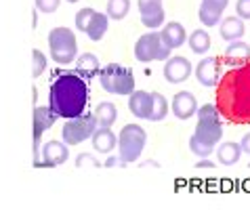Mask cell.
Wrapping results in <instances>:
<instances>
[{"instance_id": "cell-1", "label": "cell", "mask_w": 250, "mask_h": 210, "mask_svg": "<svg viewBox=\"0 0 250 210\" xmlns=\"http://www.w3.org/2000/svg\"><path fill=\"white\" fill-rule=\"evenodd\" d=\"M214 105L231 124H250V61L229 69L217 82Z\"/></svg>"}, {"instance_id": "cell-2", "label": "cell", "mask_w": 250, "mask_h": 210, "mask_svg": "<svg viewBox=\"0 0 250 210\" xmlns=\"http://www.w3.org/2000/svg\"><path fill=\"white\" fill-rule=\"evenodd\" d=\"M88 103V82L76 72H61L48 86V107L57 118H76L84 114Z\"/></svg>"}, {"instance_id": "cell-3", "label": "cell", "mask_w": 250, "mask_h": 210, "mask_svg": "<svg viewBox=\"0 0 250 210\" xmlns=\"http://www.w3.org/2000/svg\"><path fill=\"white\" fill-rule=\"evenodd\" d=\"M198 124H196V132L193 137L200 143H204L206 147H217L219 141L223 139V124L219 120V109L217 105L206 103L202 107H198Z\"/></svg>"}, {"instance_id": "cell-4", "label": "cell", "mask_w": 250, "mask_h": 210, "mask_svg": "<svg viewBox=\"0 0 250 210\" xmlns=\"http://www.w3.org/2000/svg\"><path fill=\"white\" fill-rule=\"evenodd\" d=\"M48 51H51V59L59 65H69L78 57V42H76V34L69 27H53L48 32Z\"/></svg>"}, {"instance_id": "cell-5", "label": "cell", "mask_w": 250, "mask_h": 210, "mask_svg": "<svg viewBox=\"0 0 250 210\" xmlns=\"http://www.w3.org/2000/svg\"><path fill=\"white\" fill-rule=\"evenodd\" d=\"M99 82L103 90L109 95H124L128 97L135 90V74L130 67H124L120 63H109L99 69Z\"/></svg>"}, {"instance_id": "cell-6", "label": "cell", "mask_w": 250, "mask_h": 210, "mask_svg": "<svg viewBox=\"0 0 250 210\" xmlns=\"http://www.w3.org/2000/svg\"><path fill=\"white\" fill-rule=\"evenodd\" d=\"M147 143V132L139 124H124L118 135V158L124 164L137 162Z\"/></svg>"}, {"instance_id": "cell-7", "label": "cell", "mask_w": 250, "mask_h": 210, "mask_svg": "<svg viewBox=\"0 0 250 210\" xmlns=\"http://www.w3.org/2000/svg\"><path fill=\"white\" fill-rule=\"evenodd\" d=\"M95 128H97V120L93 114H80L76 118H69L63 124V130H61V141L67 147L80 145L82 141L93 137Z\"/></svg>"}, {"instance_id": "cell-8", "label": "cell", "mask_w": 250, "mask_h": 210, "mask_svg": "<svg viewBox=\"0 0 250 210\" xmlns=\"http://www.w3.org/2000/svg\"><path fill=\"white\" fill-rule=\"evenodd\" d=\"M170 55V48H166L160 40V32L151 30L149 34H143L135 44V59L141 63L149 61H166Z\"/></svg>"}, {"instance_id": "cell-9", "label": "cell", "mask_w": 250, "mask_h": 210, "mask_svg": "<svg viewBox=\"0 0 250 210\" xmlns=\"http://www.w3.org/2000/svg\"><path fill=\"white\" fill-rule=\"evenodd\" d=\"M55 122H57V116L53 114L48 105H38V107H34V114H32V124H34V130H32V139H34V168H36L38 160H40V139H42L44 130L51 128Z\"/></svg>"}, {"instance_id": "cell-10", "label": "cell", "mask_w": 250, "mask_h": 210, "mask_svg": "<svg viewBox=\"0 0 250 210\" xmlns=\"http://www.w3.org/2000/svg\"><path fill=\"white\" fill-rule=\"evenodd\" d=\"M69 158L67 145L63 141H48L44 145H40V160L36 168H55L65 164Z\"/></svg>"}, {"instance_id": "cell-11", "label": "cell", "mask_w": 250, "mask_h": 210, "mask_svg": "<svg viewBox=\"0 0 250 210\" xmlns=\"http://www.w3.org/2000/svg\"><path fill=\"white\" fill-rule=\"evenodd\" d=\"M139 13H141V23L147 30H156V27L164 25V4L162 0H139L137 2Z\"/></svg>"}, {"instance_id": "cell-12", "label": "cell", "mask_w": 250, "mask_h": 210, "mask_svg": "<svg viewBox=\"0 0 250 210\" xmlns=\"http://www.w3.org/2000/svg\"><path fill=\"white\" fill-rule=\"evenodd\" d=\"M191 72H193V67H191L189 59L181 57V55L168 57V59H166V63H164V69H162L166 82H170V84H181V82H185L191 76Z\"/></svg>"}, {"instance_id": "cell-13", "label": "cell", "mask_w": 250, "mask_h": 210, "mask_svg": "<svg viewBox=\"0 0 250 210\" xmlns=\"http://www.w3.org/2000/svg\"><path fill=\"white\" fill-rule=\"evenodd\" d=\"M221 67H223V61L219 57H204L196 65L198 82L204 84V86H217L219 76H221Z\"/></svg>"}, {"instance_id": "cell-14", "label": "cell", "mask_w": 250, "mask_h": 210, "mask_svg": "<svg viewBox=\"0 0 250 210\" xmlns=\"http://www.w3.org/2000/svg\"><path fill=\"white\" fill-rule=\"evenodd\" d=\"M227 4H229V0H202L200 11H198V19L202 21V25H206V27L219 25Z\"/></svg>"}, {"instance_id": "cell-15", "label": "cell", "mask_w": 250, "mask_h": 210, "mask_svg": "<svg viewBox=\"0 0 250 210\" xmlns=\"http://www.w3.org/2000/svg\"><path fill=\"white\" fill-rule=\"evenodd\" d=\"M198 111V101L193 93L189 90H181L172 97V114H175L179 120H189L191 116H196Z\"/></svg>"}, {"instance_id": "cell-16", "label": "cell", "mask_w": 250, "mask_h": 210, "mask_svg": "<svg viewBox=\"0 0 250 210\" xmlns=\"http://www.w3.org/2000/svg\"><path fill=\"white\" fill-rule=\"evenodd\" d=\"M128 109L135 118L149 120L151 116V93L147 90H133L128 95Z\"/></svg>"}, {"instance_id": "cell-17", "label": "cell", "mask_w": 250, "mask_h": 210, "mask_svg": "<svg viewBox=\"0 0 250 210\" xmlns=\"http://www.w3.org/2000/svg\"><path fill=\"white\" fill-rule=\"evenodd\" d=\"M160 40H162V44L166 48L175 51V48L183 46V42H185V27L179 21H168L160 30Z\"/></svg>"}, {"instance_id": "cell-18", "label": "cell", "mask_w": 250, "mask_h": 210, "mask_svg": "<svg viewBox=\"0 0 250 210\" xmlns=\"http://www.w3.org/2000/svg\"><path fill=\"white\" fill-rule=\"evenodd\" d=\"M93 149L99 151V153H112L118 145V137L112 132V128H105V126H97L93 137Z\"/></svg>"}, {"instance_id": "cell-19", "label": "cell", "mask_w": 250, "mask_h": 210, "mask_svg": "<svg viewBox=\"0 0 250 210\" xmlns=\"http://www.w3.org/2000/svg\"><path fill=\"white\" fill-rule=\"evenodd\" d=\"M99 59L95 57L93 53H84V55H80V57H76V67H74V72L80 76V78H84L86 82H91L95 76H99Z\"/></svg>"}, {"instance_id": "cell-20", "label": "cell", "mask_w": 250, "mask_h": 210, "mask_svg": "<svg viewBox=\"0 0 250 210\" xmlns=\"http://www.w3.org/2000/svg\"><path fill=\"white\" fill-rule=\"evenodd\" d=\"M225 61L233 67L250 61V44H246V42H242V40L229 42L225 48Z\"/></svg>"}, {"instance_id": "cell-21", "label": "cell", "mask_w": 250, "mask_h": 210, "mask_svg": "<svg viewBox=\"0 0 250 210\" xmlns=\"http://www.w3.org/2000/svg\"><path fill=\"white\" fill-rule=\"evenodd\" d=\"M221 38L227 40V42H233V40H242V36L246 34V27H244V19L240 17H225L221 21Z\"/></svg>"}, {"instance_id": "cell-22", "label": "cell", "mask_w": 250, "mask_h": 210, "mask_svg": "<svg viewBox=\"0 0 250 210\" xmlns=\"http://www.w3.org/2000/svg\"><path fill=\"white\" fill-rule=\"evenodd\" d=\"M214 153H217V158H219V164L233 166V164H238L242 158V147L235 141H225L219 145V149L214 147Z\"/></svg>"}, {"instance_id": "cell-23", "label": "cell", "mask_w": 250, "mask_h": 210, "mask_svg": "<svg viewBox=\"0 0 250 210\" xmlns=\"http://www.w3.org/2000/svg\"><path fill=\"white\" fill-rule=\"evenodd\" d=\"M107 23H109V17L105 15V13H97V11H95L93 17H91V21H88L84 34H86V36L91 38L93 42H99L103 36H105Z\"/></svg>"}, {"instance_id": "cell-24", "label": "cell", "mask_w": 250, "mask_h": 210, "mask_svg": "<svg viewBox=\"0 0 250 210\" xmlns=\"http://www.w3.org/2000/svg\"><path fill=\"white\" fill-rule=\"evenodd\" d=\"M93 116H95V120H97V126H105V128H112V124L118 120V109H116L114 103L103 101V103H99V105L95 107Z\"/></svg>"}, {"instance_id": "cell-25", "label": "cell", "mask_w": 250, "mask_h": 210, "mask_svg": "<svg viewBox=\"0 0 250 210\" xmlns=\"http://www.w3.org/2000/svg\"><path fill=\"white\" fill-rule=\"evenodd\" d=\"M187 44H189L191 53L196 55H206L210 51V34L206 30H196L189 34V38H187Z\"/></svg>"}, {"instance_id": "cell-26", "label": "cell", "mask_w": 250, "mask_h": 210, "mask_svg": "<svg viewBox=\"0 0 250 210\" xmlns=\"http://www.w3.org/2000/svg\"><path fill=\"white\" fill-rule=\"evenodd\" d=\"M166 114H168V103H166L164 95L151 93V116H149V120L151 122H160V120H164L166 118Z\"/></svg>"}, {"instance_id": "cell-27", "label": "cell", "mask_w": 250, "mask_h": 210, "mask_svg": "<svg viewBox=\"0 0 250 210\" xmlns=\"http://www.w3.org/2000/svg\"><path fill=\"white\" fill-rule=\"evenodd\" d=\"M130 11V0H107V11L105 15L109 19H116V21H122L124 17L128 15Z\"/></svg>"}, {"instance_id": "cell-28", "label": "cell", "mask_w": 250, "mask_h": 210, "mask_svg": "<svg viewBox=\"0 0 250 210\" xmlns=\"http://www.w3.org/2000/svg\"><path fill=\"white\" fill-rule=\"evenodd\" d=\"M46 69V55L42 51H38V48H34L32 51V76L34 78H38V76H42Z\"/></svg>"}, {"instance_id": "cell-29", "label": "cell", "mask_w": 250, "mask_h": 210, "mask_svg": "<svg viewBox=\"0 0 250 210\" xmlns=\"http://www.w3.org/2000/svg\"><path fill=\"white\" fill-rule=\"evenodd\" d=\"M93 13H95V9H91V6H84V9H80L78 13H76V30L84 32L88 21H91V17H93Z\"/></svg>"}, {"instance_id": "cell-30", "label": "cell", "mask_w": 250, "mask_h": 210, "mask_svg": "<svg viewBox=\"0 0 250 210\" xmlns=\"http://www.w3.org/2000/svg\"><path fill=\"white\" fill-rule=\"evenodd\" d=\"M59 4H61V0H34V6L40 13H55L59 9Z\"/></svg>"}, {"instance_id": "cell-31", "label": "cell", "mask_w": 250, "mask_h": 210, "mask_svg": "<svg viewBox=\"0 0 250 210\" xmlns=\"http://www.w3.org/2000/svg\"><path fill=\"white\" fill-rule=\"evenodd\" d=\"M235 13H238L240 19H250V0H238Z\"/></svg>"}, {"instance_id": "cell-32", "label": "cell", "mask_w": 250, "mask_h": 210, "mask_svg": "<svg viewBox=\"0 0 250 210\" xmlns=\"http://www.w3.org/2000/svg\"><path fill=\"white\" fill-rule=\"evenodd\" d=\"M240 147H242V153H248V156H250V132H248V135L242 137Z\"/></svg>"}, {"instance_id": "cell-33", "label": "cell", "mask_w": 250, "mask_h": 210, "mask_svg": "<svg viewBox=\"0 0 250 210\" xmlns=\"http://www.w3.org/2000/svg\"><path fill=\"white\" fill-rule=\"evenodd\" d=\"M214 166H217V164L210 162L208 158H200V162L196 164V168H200V170H202V168H214Z\"/></svg>"}, {"instance_id": "cell-34", "label": "cell", "mask_w": 250, "mask_h": 210, "mask_svg": "<svg viewBox=\"0 0 250 210\" xmlns=\"http://www.w3.org/2000/svg\"><path fill=\"white\" fill-rule=\"evenodd\" d=\"M105 166H124V162L120 158H109L107 162H105Z\"/></svg>"}, {"instance_id": "cell-35", "label": "cell", "mask_w": 250, "mask_h": 210, "mask_svg": "<svg viewBox=\"0 0 250 210\" xmlns=\"http://www.w3.org/2000/svg\"><path fill=\"white\" fill-rule=\"evenodd\" d=\"M67 2H78V0H67Z\"/></svg>"}, {"instance_id": "cell-36", "label": "cell", "mask_w": 250, "mask_h": 210, "mask_svg": "<svg viewBox=\"0 0 250 210\" xmlns=\"http://www.w3.org/2000/svg\"><path fill=\"white\" fill-rule=\"evenodd\" d=\"M248 168H250V164H248Z\"/></svg>"}]
</instances>
